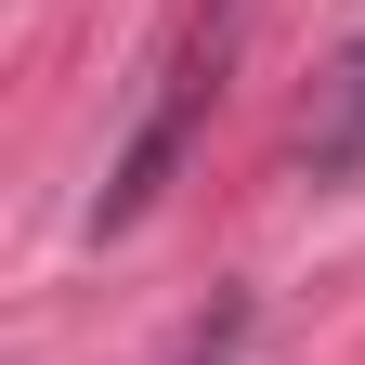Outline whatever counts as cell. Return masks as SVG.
Segmentation results:
<instances>
[{
	"instance_id": "6da1fadb",
	"label": "cell",
	"mask_w": 365,
	"mask_h": 365,
	"mask_svg": "<svg viewBox=\"0 0 365 365\" xmlns=\"http://www.w3.org/2000/svg\"><path fill=\"white\" fill-rule=\"evenodd\" d=\"M300 157H313V182L365 170V26H352V53L327 66V91H313V118H300Z\"/></svg>"
},
{
	"instance_id": "7a4b0ae2",
	"label": "cell",
	"mask_w": 365,
	"mask_h": 365,
	"mask_svg": "<svg viewBox=\"0 0 365 365\" xmlns=\"http://www.w3.org/2000/svg\"><path fill=\"white\" fill-rule=\"evenodd\" d=\"M235 339H248V313H235V300H222V313H209V327H196V339H182L170 365H235Z\"/></svg>"
}]
</instances>
